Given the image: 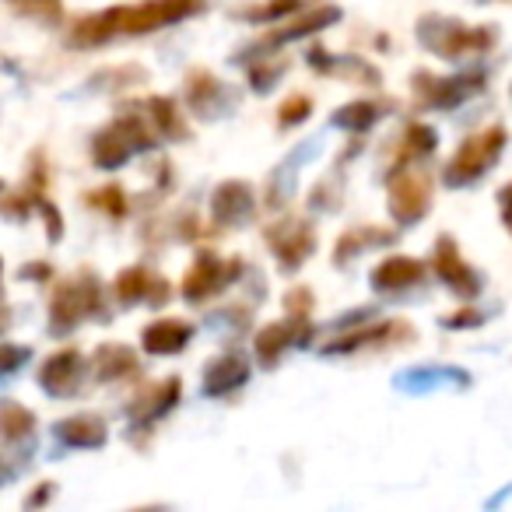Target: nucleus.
Here are the masks:
<instances>
[{"label": "nucleus", "mask_w": 512, "mask_h": 512, "mask_svg": "<svg viewBox=\"0 0 512 512\" xmlns=\"http://www.w3.org/2000/svg\"><path fill=\"white\" fill-rule=\"evenodd\" d=\"M502 144H505V134L498 127H491V130H484V134L470 137V141L460 148V155L453 158V165H449V179H453V183H463V179L481 176V172L498 158Z\"/></svg>", "instance_id": "f257e3e1"}, {"label": "nucleus", "mask_w": 512, "mask_h": 512, "mask_svg": "<svg viewBox=\"0 0 512 512\" xmlns=\"http://www.w3.org/2000/svg\"><path fill=\"white\" fill-rule=\"evenodd\" d=\"M190 11V0H158V4H144L141 11H123V15H113V18H99L102 25L109 29H155L162 22H172V18L186 15Z\"/></svg>", "instance_id": "f03ea898"}, {"label": "nucleus", "mask_w": 512, "mask_h": 512, "mask_svg": "<svg viewBox=\"0 0 512 512\" xmlns=\"http://www.w3.org/2000/svg\"><path fill=\"white\" fill-rule=\"evenodd\" d=\"M428 204V179L418 176V172H407L404 179H397L393 186V211L400 218H418Z\"/></svg>", "instance_id": "7ed1b4c3"}, {"label": "nucleus", "mask_w": 512, "mask_h": 512, "mask_svg": "<svg viewBox=\"0 0 512 512\" xmlns=\"http://www.w3.org/2000/svg\"><path fill=\"white\" fill-rule=\"evenodd\" d=\"M439 274L456 288V292H467V295L477 292V278L463 267V260L456 256L453 242H442L439 246Z\"/></svg>", "instance_id": "20e7f679"}, {"label": "nucleus", "mask_w": 512, "mask_h": 512, "mask_svg": "<svg viewBox=\"0 0 512 512\" xmlns=\"http://www.w3.org/2000/svg\"><path fill=\"white\" fill-rule=\"evenodd\" d=\"M418 278H421V267L414 260H390V264H383L376 271V285L383 288H404Z\"/></svg>", "instance_id": "39448f33"}, {"label": "nucleus", "mask_w": 512, "mask_h": 512, "mask_svg": "<svg viewBox=\"0 0 512 512\" xmlns=\"http://www.w3.org/2000/svg\"><path fill=\"white\" fill-rule=\"evenodd\" d=\"M186 341V327H176V323H158V327L148 330V348L151 351H176L179 344Z\"/></svg>", "instance_id": "423d86ee"}, {"label": "nucleus", "mask_w": 512, "mask_h": 512, "mask_svg": "<svg viewBox=\"0 0 512 512\" xmlns=\"http://www.w3.org/2000/svg\"><path fill=\"white\" fill-rule=\"evenodd\" d=\"M502 214H505V225L512 228V186L502 193Z\"/></svg>", "instance_id": "0eeeda50"}]
</instances>
